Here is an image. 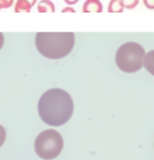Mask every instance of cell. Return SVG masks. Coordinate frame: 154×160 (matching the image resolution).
Segmentation results:
<instances>
[{
  "mask_svg": "<svg viewBox=\"0 0 154 160\" xmlns=\"http://www.w3.org/2000/svg\"><path fill=\"white\" fill-rule=\"evenodd\" d=\"M14 4V0H0V10L2 8H10Z\"/></svg>",
  "mask_w": 154,
  "mask_h": 160,
  "instance_id": "11",
  "label": "cell"
},
{
  "mask_svg": "<svg viewBox=\"0 0 154 160\" xmlns=\"http://www.w3.org/2000/svg\"><path fill=\"white\" fill-rule=\"evenodd\" d=\"M77 2H79V0H64V3H66V4H69V6H73V4H76Z\"/></svg>",
  "mask_w": 154,
  "mask_h": 160,
  "instance_id": "16",
  "label": "cell"
},
{
  "mask_svg": "<svg viewBox=\"0 0 154 160\" xmlns=\"http://www.w3.org/2000/svg\"><path fill=\"white\" fill-rule=\"evenodd\" d=\"M63 13H74V8H72V7H66V8H63Z\"/></svg>",
  "mask_w": 154,
  "mask_h": 160,
  "instance_id": "15",
  "label": "cell"
},
{
  "mask_svg": "<svg viewBox=\"0 0 154 160\" xmlns=\"http://www.w3.org/2000/svg\"><path fill=\"white\" fill-rule=\"evenodd\" d=\"M143 67L151 74V75H154V50H150L149 53H146L144 61H143Z\"/></svg>",
  "mask_w": 154,
  "mask_h": 160,
  "instance_id": "7",
  "label": "cell"
},
{
  "mask_svg": "<svg viewBox=\"0 0 154 160\" xmlns=\"http://www.w3.org/2000/svg\"><path fill=\"white\" fill-rule=\"evenodd\" d=\"M74 103L69 92L60 88L48 89L38 102V114L41 120L51 127L66 124L73 116Z\"/></svg>",
  "mask_w": 154,
  "mask_h": 160,
  "instance_id": "1",
  "label": "cell"
},
{
  "mask_svg": "<svg viewBox=\"0 0 154 160\" xmlns=\"http://www.w3.org/2000/svg\"><path fill=\"white\" fill-rule=\"evenodd\" d=\"M143 4L146 6L149 10H154V0H143Z\"/></svg>",
  "mask_w": 154,
  "mask_h": 160,
  "instance_id": "13",
  "label": "cell"
},
{
  "mask_svg": "<svg viewBox=\"0 0 154 160\" xmlns=\"http://www.w3.org/2000/svg\"><path fill=\"white\" fill-rule=\"evenodd\" d=\"M34 149L35 153L41 159L52 160L62 153L63 149V138L58 131L55 130H46L42 131L34 142Z\"/></svg>",
  "mask_w": 154,
  "mask_h": 160,
  "instance_id": "4",
  "label": "cell"
},
{
  "mask_svg": "<svg viewBox=\"0 0 154 160\" xmlns=\"http://www.w3.org/2000/svg\"><path fill=\"white\" fill-rule=\"evenodd\" d=\"M36 8H38L39 13H46V11L53 13L55 11V4L51 2V0H41V2L38 3V6H36Z\"/></svg>",
  "mask_w": 154,
  "mask_h": 160,
  "instance_id": "8",
  "label": "cell"
},
{
  "mask_svg": "<svg viewBox=\"0 0 154 160\" xmlns=\"http://www.w3.org/2000/svg\"><path fill=\"white\" fill-rule=\"evenodd\" d=\"M146 56V50L137 42H126L119 46L115 54V63L118 68L123 72H137L143 68V61Z\"/></svg>",
  "mask_w": 154,
  "mask_h": 160,
  "instance_id": "3",
  "label": "cell"
},
{
  "mask_svg": "<svg viewBox=\"0 0 154 160\" xmlns=\"http://www.w3.org/2000/svg\"><path fill=\"white\" fill-rule=\"evenodd\" d=\"M3 45H4V35H3V33L0 32V50H2Z\"/></svg>",
  "mask_w": 154,
  "mask_h": 160,
  "instance_id": "14",
  "label": "cell"
},
{
  "mask_svg": "<svg viewBox=\"0 0 154 160\" xmlns=\"http://www.w3.org/2000/svg\"><path fill=\"white\" fill-rule=\"evenodd\" d=\"M76 36L73 32H38L35 35L36 50L46 58L59 60L72 53Z\"/></svg>",
  "mask_w": 154,
  "mask_h": 160,
  "instance_id": "2",
  "label": "cell"
},
{
  "mask_svg": "<svg viewBox=\"0 0 154 160\" xmlns=\"http://www.w3.org/2000/svg\"><path fill=\"white\" fill-rule=\"evenodd\" d=\"M125 10L121 3V0H111L109 4H108V11L109 13H122Z\"/></svg>",
  "mask_w": 154,
  "mask_h": 160,
  "instance_id": "9",
  "label": "cell"
},
{
  "mask_svg": "<svg viewBox=\"0 0 154 160\" xmlns=\"http://www.w3.org/2000/svg\"><path fill=\"white\" fill-rule=\"evenodd\" d=\"M140 0H121L123 8H128V10H132V8H136Z\"/></svg>",
  "mask_w": 154,
  "mask_h": 160,
  "instance_id": "10",
  "label": "cell"
},
{
  "mask_svg": "<svg viewBox=\"0 0 154 160\" xmlns=\"http://www.w3.org/2000/svg\"><path fill=\"white\" fill-rule=\"evenodd\" d=\"M4 141H6V130H4L3 125H0V148L3 146Z\"/></svg>",
  "mask_w": 154,
  "mask_h": 160,
  "instance_id": "12",
  "label": "cell"
},
{
  "mask_svg": "<svg viewBox=\"0 0 154 160\" xmlns=\"http://www.w3.org/2000/svg\"><path fill=\"white\" fill-rule=\"evenodd\" d=\"M35 3H36V0H15L14 11L15 13H21V11L28 13V11H31V8L35 6Z\"/></svg>",
  "mask_w": 154,
  "mask_h": 160,
  "instance_id": "6",
  "label": "cell"
},
{
  "mask_svg": "<svg viewBox=\"0 0 154 160\" xmlns=\"http://www.w3.org/2000/svg\"><path fill=\"white\" fill-rule=\"evenodd\" d=\"M104 7L100 0H85L83 4V11L84 13H102Z\"/></svg>",
  "mask_w": 154,
  "mask_h": 160,
  "instance_id": "5",
  "label": "cell"
}]
</instances>
